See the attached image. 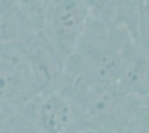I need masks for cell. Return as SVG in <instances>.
Masks as SVG:
<instances>
[{
	"mask_svg": "<svg viewBox=\"0 0 149 133\" xmlns=\"http://www.w3.org/2000/svg\"><path fill=\"white\" fill-rule=\"evenodd\" d=\"M38 33L19 0H0V45L27 43Z\"/></svg>",
	"mask_w": 149,
	"mask_h": 133,
	"instance_id": "cell-6",
	"label": "cell"
},
{
	"mask_svg": "<svg viewBox=\"0 0 149 133\" xmlns=\"http://www.w3.org/2000/svg\"><path fill=\"white\" fill-rule=\"evenodd\" d=\"M130 37L127 29L90 13L79 42L66 61L62 85L78 90L91 84H119L123 50Z\"/></svg>",
	"mask_w": 149,
	"mask_h": 133,
	"instance_id": "cell-1",
	"label": "cell"
},
{
	"mask_svg": "<svg viewBox=\"0 0 149 133\" xmlns=\"http://www.w3.org/2000/svg\"><path fill=\"white\" fill-rule=\"evenodd\" d=\"M28 43V42H27ZM26 43L0 45V127L37 95L39 88L25 51Z\"/></svg>",
	"mask_w": 149,
	"mask_h": 133,
	"instance_id": "cell-4",
	"label": "cell"
},
{
	"mask_svg": "<svg viewBox=\"0 0 149 133\" xmlns=\"http://www.w3.org/2000/svg\"><path fill=\"white\" fill-rule=\"evenodd\" d=\"M0 133H5V130H3V127H0Z\"/></svg>",
	"mask_w": 149,
	"mask_h": 133,
	"instance_id": "cell-8",
	"label": "cell"
},
{
	"mask_svg": "<svg viewBox=\"0 0 149 133\" xmlns=\"http://www.w3.org/2000/svg\"><path fill=\"white\" fill-rule=\"evenodd\" d=\"M71 90L80 101L88 130L95 133L123 132L141 112V98L126 92L119 84L100 83Z\"/></svg>",
	"mask_w": 149,
	"mask_h": 133,
	"instance_id": "cell-3",
	"label": "cell"
},
{
	"mask_svg": "<svg viewBox=\"0 0 149 133\" xmlns=\"http://www.w3.org/2000/svg\"><path fill=\"white\" fill-rule=\"evenodd\" d=\"M79 133H95V132L90 131V130H85V131H81V132H79Z\"/></svg>",
	"mask_w": 149,
	"mask_h": 133,
	"instance_id": "cell-7",
	"label": "cell"
},
{
	"mask_svg": "<svg viewBox=\"0 0 149 133\" xmlns=\"http://www.w3.org/2000/svg\"><path fill=\"white\" fill-rule=\"evenodd\" d=\"M89 16L88 0H47L40 33L63 68L86 29Z\"/></svg>",
	"mask_w": 149,
	"mask_h": 133,
	"instance_id": "cell-5",
	"label": "cell"
},
{
	"mask_svg": "<svg viewBox=\"0 0 149 133\" xmlns=\"http://www.w3.org/2000/svg\"><path fill=\"white\" fill-rule=\"evenodd\" d=\"M2 127L5 133H79L88 130L80 101L66 85L39 92Z\"/></svg>",
	"mask_w": 149,
	"mask_h": 133,
	"instance_id": "cell-2",
	"label": "cell"
}]
</instances>
